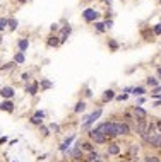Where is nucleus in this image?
Masks as SVG:
<instances>
[{"instance_id":"nucleus-29","label":"nucleus","mask_w":161,"mask_h":162,"mask_svg":"<svg viewBox=\"0 0 161 162\" xmlns=\"http://www.w3.org/2000/svg\"><path fill=\"white\" fill-rule=\"evenodd\" d=\"M17 26H19V22H17V19H9V27L10 29H17Z\"/></svg>"},{"instance_id":"nucleus-52","label":"nucleus","mask_w":161,"mask_h":162,"mask_svg":"<svg viewBox=\"0 0 161 162\" xmlns=\"http://www.w3.org/2000/svg\"><path fill=\"white\" fill-rule=\"evenodd\" d=\"M89 2H91V0H89Z\"/></svg>"},{"instance_id":"nucleus-42","label":"nucleus","mask_w":161,"mask_h":162,"mask_svg":"<svg viewBox=\"0 0 161 162\" xmlns=\"http://www.w3.org/2000/svg\"><path fill=\"white\" fill-rule=\"evenodd\" d=\"M86 97H93V92L89 89H86Z\"/></svg>"},{"instance_id":"nucleus-33","label":"nucleus","mask_w":161,"mask_h":162,"mask_svg":"<svg viewBox=\"0 0 161 162\" xmlns=\"http://www.w3.org/2000/svg\"><path fill=\"white\" fill-rule=\"evenodd\" d=\"M112 27H113V21L112 19H106L104 21V29H112Z\"/></svg>"},{"instance_id":"nucleus-4","label":"nucleus","mask_w":161,"mask_h":162,"mask_svg":"<svg viewBox=\"0 0 161 162\" xmlns=\"http://www.w3.org/2000/svg\"><path fill=\"white\" fill-rule=\"evenodd\" d=\"M89 138H91L93 142H96V143H106V142H108V138H106L101 132H98L96 128L89 130Z\"/></svg>"},{"instance_id":"nucleus-22","label":"nucleus","mask_w":161,"mask_h":162,"mask_svg":"<svg viewBox=\"0 0 161 162\" xmlns=\"http://www.w3.org/2000/svg\"><path fill=\"white\" fill-rule=\"evenodd\" d=\"M84 109H86V102H84V101H79L77 104H75V107H74V113H75V114H79V113H82Z\"/></svg>"},{"instance_id":"nucleus-48","label":"nucleus","mask_w":161,"mask_h":162,"mask_svg":"<svg viewBox=\"0 0 161 162\" xmlns=\"http://www.w3.org/2000/svg\"><path fill=\"white\" fill-rule=\"evenodd\" d=\"M0 43H2V34H0Z\"/></svg>"},{"instance_id":"nucleus-40","label":"nucleus","mask_w":161,"mask_h":162,"mask_svg":"<svg viewBox=\"0 0 161 162\" xmlns=\"http://www.w3.org/2000/svg\"><path fill=\"white\" fill-rule=\"evenodd\" d=\"M144 101H146V99H144V97H139V99H137V102H135V104H137V106H141V104H142Z\"/></svg>"},{"instance_id":"nucleus-25","label":"nucleus","mask_w":161,"mask_h":162,"mask_svg":"<svg viewBox=\"0 0 161 162\" xmlns=\"http://www.w3.org/2000/svg\"><path fill=\"white\" fill-rule=\"evenodd\" d=\"M108 48H110L112 51H117L118 48H120V44H118V43L115 41V39H110V41H108Z\"/></svg>"},{"instance_id":"nucleus-1","label":"nucleus","mask_w":161,"mask_h":162,"mask_svg":"<svg viewBox=\"0 0 161 162\" xmlns=\"http://www.w3.org/2000/svg\"><path fill=\"white\" fill-rule=\"evenodd\" d=\"M96 130L101 132L106 138H115V136H118V133H117V121H106V123H101V125L96 126Z\"/></svg>"},{"instance_id":"nucleus-36","label":"nucleus","mask_w":161,"mask_h":162,"mask_svg":"<svg viewBox=\"0 0 161 162\" xmlns=\"http://www.w3.org/2000/svg\"><path fill=\"white\" fill-rule=\"evenodd\" d=\"M12 67H16V63H14V62H10V63H5L4 67H2V70H9V68H12Z\"/></svg>"},{"instance_id":"nucleus-6","label":"nucleus","mask_w":161,"mask_h":162,"mask_svg":"<svg viewBox=\"0 0 161 162\" xmlns=\"http://www.w3.org/2000/svg\"><path fill=\"white\" fill-rule=\"evenodd\" d=\"M134 114H135V121H146V118H148L146 109L141 107V106H137V104L134 106Z\"/></svg>"},{"instance_id":"nucleus-49","label":"nucleus","mask_w":161,"mask_h":162,"mask_svg":"<svg viewBox=\"0 0 161 162\" xmlns=\"http://www.w3.org/2000/svg\"><path fill=\"white\" fill-rule=\"evenodd\" d=\"M96 162H103V160H100V159H98V160H96Z\"/></svg>"},{"instance_id":"nucleus-12","label":"nucleus","mask_w":161,"mask_h":162,"mask_svg":"<svg viewBox=\"0 0 161 162\" xmlns=\"http://www.w3.org/2000/svg\"><path fill=\"white\" fill-rule=\"evenodd\" d=\"M17 48H19V51H21V53H26L27 48H29V39H27V38H21L17 41Z\"/></svg>"},{"instance_id":"nucleus-8","label":"nucleus","mask_w":161,"mask_h":162,"mask_svg":"<svg viewBox=\"0 0 161 162\" xmlns=\"http://www.w3.org/2000/svg\"><path fill=\"white\" fill-rule=\"evenodd\" d=\"M69 155L74 159V162H79V159L82 157V149H81V143H75L74 149L69 152Z\"/></svg>"},{"instance_id":"nucleus-11","label":"nucleus","mask_w":161,"mask_h":162,"mask_svg":"<svg viewBox=\"0 0 161 162\" xmlns=\"http://www.w3.org/2000/svg\"><path fill=\"white\" fill-rule=\"evenodd\" d=\"M117 133L118 135H130V128L127 123H117Z\"/></svg>"},{"instance_id":"nucleus-41","label":"nucleus","mask_w":161,"mask_h":162,"mask_svg":"<svg viewBox=\"0 0 161 162\" xmlns=\"http://www.w3.org/2000/svg\"><path fill=\"white\" fill-rule=\"evenodd\" d=\"M152 106H154V107H159V106H161V101H159V99H158L156 102H152Z\"/></svg>"},{"instance_id":"nucleus-19","label":"nucleus","mask_w":161,"mask_h":162,"mask_svg":"<svg viewBox=\"0 0 161 162\" xmlns=\"http://www.w3.org/2000/svg\"><path fill=\"white\" fill-rule=\"evenodd\" d=\"M132 94H134V96H139V97H142L144 94H146V87H142V85L132 87Z\"/></svg>"},{"instance_id":"nucleus-21","label":"nucleus","mask_w":161,"mask_h":162,"mask_svg":"<svg viewBox=\"0 0 161 162\" xmlns=\"http://www.w3.org/2000/svg\"><path fill=\"white\" fill-rule=\"evenodd\" d=\"M98 159H100L98 152H94V150H93V152H89V153H87V157H86V160H84V162H96Z\"/></svg>"},{"instance_id":"nucleus-27","label":"nucleus","mask_w":161,"mask_h":162,"mask_svg":"<svg viewBox=\"0 0 161 162\" xmlns=\"http://www.w3.org/2000/svg\"><path fill=\"white\" fill-rule=\"evenodd\" d=\"M7 26H9V19H5V17H0V31H4Z\"/></svg>"},{"instance_id":"nucleus-28","label":"nucleus","mask_w":161,"mask_h":162,"mask_svg":"<svg viewBox=\"0 0 161 162\" xmlns=\"http://www.w3.org/2000/svg\"><path fill=\"white\" fill-rule=\"evenodd\" d=\"M52 82L50 80H46V79H41V89H50V87H52Z\"/></svg>"},{"instance_id":"nucleus-3","label":"nucleus","mask_w":161,"mask_h":162,"mask_svg":"<svg viewBox=\"0 0 161 162\" xmlns=\"http://www.w3.org/2000/svg\"><path fill=\"white\" fill-rule=\"evenodd\" d=\"M101 113H103V109H101V107H98V109H94V111H93L91 114H89V116L86 118V121L82 123V128H84V130H86V128H89L93 123H96V121L100 119Z\"/></svg>"},{"instance_id":"nucleus-9","label":"nucleus","mask_w":161,"mask_h":162,"mask_svg":"<svg viewBox=\"0 0 161 162\" xmlns=\"http://www.w3.org/2000/svg\"><path fill=\"white\" fill-rule=\"evenodd\" d=\"M0 96L4 99H12L16 96V90H14V87H2L0 89Z\"/></svg>"},{"instance_id":"nucleus-47","label":"nucleus","mask_w":161,"mask_h":162,"mask_svg":"<svg viewBox=\"0 0 161 162\" xmlns=\"http://www.w3.org/2000/svg\"><path fill=\"white\" fill-rule=\"evenodd\" d=\"M156 97H158V99H159V101H161V94H159V96H156Z\"/></svg>"},{"instance_id":"nucleus-39","label":"nucleus","mask_w":161,"mask_h":162,"mask_svg":"<svg viewBox=\"0 0 161 162\" xmlns=\"http://www.w3.org/2000/svg\"><path fill=\"white\" fill-rule=\"evenodd\" d=\"M154 125H156V130L161 133V119H158V121H156V123H154Z\"/></svg>"},{"instance_id":"nucleus-37","label":"nucleus","mask_w":161,"mask_h":162,"mask_svg":"<svg viewBox=\"0 0 161 162\" xmlns=\"http://www.w3.org/2000/svg\"><path fill=\"white\" fill-rule=\"evenodd\" d=\"M127 97H129V94H120L117 97V101H127Z\"/></svg>"},{"instance_id":"nucleus-23","label":"nucleus","mask_w":161,"mask_h":162,"mask_svg":"<svg viewBox=\"0 0 161 162\" xmlns=\"http://www.w3.org/2000/svg\"><path fill=\"white\" fill-rule=\"evenodd\" d=\"M81 149L86 150V152H93V150H94V147H93L91 142H84V143H81Z\"/></svg>"},{"instance_id":"nucleus-15","label":"nucleus","mask_w":161,"mask_h":162,"mask_svg":"<svg viewBox=\"0 0 161 162\" xmlns=\"http://www.w3.org/2000/svg\"><path fill=\"white\" fill-rule=\"evenodd\" d=\"M112 99H115V90L106 89V90L103 92V96H101V101H103V102H108V101H112Z\"/></svg>"},{"instance_id":"nucleus-14","label":"nucleus","mask_w":161,"mask_h":162,"mask_svg":"<svg viewBox=\"0 0 161 162\" xmlns=\"http://www.w3.org/2000/svg\"><path fill=\"white\" fill-rule=\"evenodd\" d=\"M74 138H75V135H70V136H67L65 140H64V143L60 145V152H67V150H69V147H70V143L74 142Z\"/></svg>"},{"instance_id":"nucleus-51","label":"nucleus","mask_w":161,"mask_h":162,"mask_svg":"<svg viewBox=\"0 0 161 162\" xmlns=\"http://www.w3.org/2000/svg\"><path fill=\"white\" fill-rule=\"evenodd\" d=\"M159 4H161V0H159Z\"/></svg>"},{"instance_id":"nucleus-20","label":"nucleus","mask_w":161,"mask_h":162,"mask_svg":"<svg viewBox=\"0 0 161 162\" xmlns=\"http://www.w3.org/2000/svg\"><path fill=\"white\" fill-rule=\"evenodd\" d=\"M146 84H148L149 87H152V89H154V87H158V85H159V80H158L156 77H148V79H146Z\"/></svg>"},{"instance_id":"nucleus-17","label":"nucleus","mask_w":161,"mask_h":162,"mask_svg":"<svg viewBox=\"0 0 161 162\" xmlns=\"http://www.w3.org/2000/svg\"><path fill=\"white\" fill-rule=\"evenodd\" d=\"M108 153L110 155H117V153H120V145L115 143V142H112L108 147Z\"/></svg>"},{"instance_id":"nucleus-50","label":"nucleus","mask_w":161,"mask_h":162,"mask_svg":"<svg viewBox=\"0 0 161 162\" xmlns=\"http://www.w3.org/2000/svg\"><path fill=\"white\" fill-rule=\"evenodd\" d=\"M120 162H125V160H120Z\"/></svg>"},{"instance_id":"nucleus-43","label":"nucleus","mask_w":161,"mask_h":162,"mask_svg":"<svg viewBox=\"0 0 161 162\" xmlns=\"http://www.w3.org/2000/svg\"><path fill=\"white\" fill-rule=\"evenodd\" d=\"M156 75H158V79H161V67H158V70H156Z\"/></svg>"},{"instance_id":"nucleus-32","label":"nucleus","mask_w":161,"mask_h":162,"mask_svg":"<svg viewBox=\"0 0 161 162\" xmlns=\"http://www.w3.org/2000/svg\"><path fill=\"white\" fill-rule=\"evenodd\" d=\"M151 94H152V97H156V96H159V94H161V85H158V87H154Z\"/></svg>"},{"instance_id":"nucleus-7","label":"nucleus","mask_w":161,"mask_h":162,"mask_svg":"<svg viewBox=\"0 0 161 162\" xmlns=\"http://www.w3.org/2000/svg\"><path fill=\"white\" fill-rule=\"evenodd\" d=\"M70 33H72V27H70L69 24H65L64 27H62V31L57 34L58 39H60V44H62V43H65V41H67V38H69V34H70Z\"/></svg>"},{"instance_id":"nucleus-34","label":"nucleus","mask_w":161,"mask_h":162,"mask_svg":"<svg viewBox=\"0 0 161 162\" xmlns=\"http://www.w3.org/2000/svg\"><path fill=\"white\" fill-rule=\"evenodd\" d=\"M48 128H50L52 132H55V133H57V132H60V126H58L57 123H52V125H50V126H48Z\"/></svg>"},{"instance_id":"nucleus-38","label":"nucleus","mask_w":161,"mask_h":162,"mask_svg":"<svg viewBox=\"0 0 161 162\" xmlns=\"http://www.w3.org/2000/svg\"><path fill=\"white\" fill-rule=\"evenodd\" d=\"M21 79H22V80H29V79H31V75H29V73H22V75H21Z\"/></svg>"},{"instance_id":"nucleus-45","label":"nucleus","mask_w":161,"mask_h":162,"mask_svg":"<svg viewBox=\"0 0 161 162\" xmlns=\"http://www.w3.org/2000/svg\"><path fill=\"white\" fill-rule=\"evenodd\" d=\"M103 2H104L106 5H112V2H113V0H103Z\"/></svg>"},{"instance_id":"nucleus-2","label":"nucleus","mask_w":161,"mask_h":162,"mask_svg":"<svg viewBox=\"0 0 161 162\" xmlns=\"http://www.w3.org/2000/svg\"><path fill=\"white\" fill-rule=\"evenodd\" d=\"M82 19L86 22H96L98 19H100V12L96 10V9H84L82 10Z\"/></svg>"},{"instance_id":"nucleus-31","label":"nucleus","mask_w":161,"mask_h":162,"mask_svg":"<svg viewBox=\"0 0 161 162\" xmlns=\"http://www.w3.org/2000/svg\"><path fill=\"white\" fill-rule=\"evenodd\" d=\"M152 33H154V36H161V22L152 27Z\"/></svg>"},{"instance_id":"nucleus-24","label":"nucleus","mask_w":161,"mask_h":162,"mask_svg":"<svg viewBox=\"0 0 161 162\" xmlns=\"http://www.w3.org/2000/svg\"><path fill=\"white\" fill-rule=\"evenodd\" d=\"M94 29H96V33H104V22H100V21H96V24H94Z\"/></svg>"},{"instance_id":"nucleus-46","label":"nucleus","mask_w":161,"mask_h":162,"mask_svg":"<svg viewBox=\"0 0 161 162\" xmlns=\"http://www.w3.org/2000/svg\"><path fill=\"white\" fill-rule=\"evenodd\" d=\"M17 2H19V4H26L27 0H17Z\"/></svg>"},{"instance_id":"nucleus-10","label":"nucleus","mask_w":161,"mask_h":162,"mask_svg":"<svg viewBox=\"0 0 161 162\" xmlns=\"http://www.w3.org/2000/svg\"><path fill=\"white\" fill-rule=\"evenodd\" d=\"M14 102L10 99H5V101L0 102V111H7V113H14Z\"/></svg>"},{"instance_id":"nucleus-16","label":"nucleus","mask_w":161,"mask_h":162,"mask_svg":"<svg viewBox=\"0 0 161 162\" xmlns=\"http://www.w3.org/2000/svg\"><path fill=\"white\" fill-rule=\"evenodd\" d=\"M46 44L50 48H57L58 44H60V39H58V36H50V38L46 39Z\"/></svg>"},{"instance_id":"nucleus-30","label":"nucleus","mask_w":161,"mask_h":162,"mask_svg":"<svg viewBox=\"0 0 161 162\" xmlns=\"http://www.w3.org/2000/svg\"><path fill=\"white\" fill-rule=\"evenodd\" d=\"M39 133H41L43 136H48V135H50V128H46V126L41 125V126H39Z\"/></svg>"},{"instance_id":"nucleus-44","label":"nucleus","mask_w":161,"mask_h":162,"mask_svg":"<svg viewBox=\"0 0 161 162\" xmlns=\"http://www.w3.org/2000/svg\"><path fill=\"white\" fill-rule=\"evenodd\" d=\"M52 31H57L58 29V24H52V27H50Z\"/></svg>"},{"instance_id":"nucleus-35","label":"nucleus","mask_w":161,"mask_h":162,"mask_svg":"<svg viewBox=\"0 0 161 162\" xmlns=\"http://www.w3.org/2000/svg\"><path fill=\"white\" fill-rule=\"evenodd\" d=\"M146 162H161V160L158 157H154V155H152V157H151V155H148V157H146Z\"/></svg>"},{"instance_id":"nucleus-5","label":"nucleus","mask_w":161,"mask_h":162,"mask_svg":"<svg viewBox=\"0 0 161 162\" xmlns=\"http://www.w3.org/2000/svg\"><path fill=\"white\" fill-rule=\"evenodd\" d=\"M45 116H46V113H45V111H41V109L36 111L35 114L29 118V123H31V125H36V126H41V125H43Z\"/></svg>"},{"instance_id":"nucleus-18","label":"nucleus","mask_w":161,"mask_h":162,"mask_svg":"<svg viewBox=\"0 0 161 162\" xmlns=\"http://www.w3.org/2000/svg\"><path fill=\"white\" fill-rule=\"evenodd\" d=\"M24 62H26V56H24V53L17 51V53L14 55V63H16V65H22Z\"/></svg>"},{"instance_id":"nucleus-26","label":"nucleus","mask_w":161,"mask_h":162,"mask_svg":"<svg viewBox=\"0 0 161 162\" xmlns=\"http://www.w3.org/2000/svg\"><path fill=\"white\" fill-rule=\"evenodd\" d=\"M129 153H130V157H135V155L139 153V147H137V145H130V149H129Z\"/></svg>"},{"instance_id":"nucleus-13","label":"nucleus","mask_w":161,"mask_h":162,"mask_svg":"<svg viewBox=\"0 0 161 162\" xmlns=\"http://www.w3.org/2000/svg\"><path fill=\"white\" fill-rule=\"evenodd\" d=\"M38 87H39L38 82H31V84L26 85V92L29 94V96H36V94H38Z\"/></svg>"}]
</instances>
